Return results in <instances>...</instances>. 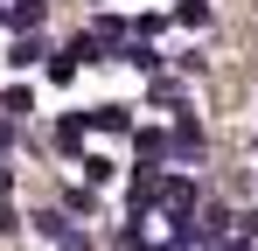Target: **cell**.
<instances>
[{
  "label": "cell",
  "instance_id": "obj_1",
  "mask_svg": "<svg viewBox=\"0 0 258 251\" xmlns=\"http://www.w3.org/2000/svg\"><path fill=\"white\" fill-rule=\"evenodd\" d=\"M161 189H168V181H161V167H140V174H133V189H126V203H133V216H147V209L161 203Z\"/></svg>",
  "mask_w": 258,
  "mask_h": 251
},
{
  "label": "cell",
  "instance_id": "obj_2",
  "mask_svg": "<svg viewBox=\"0 0 258 251\" xmlns=\"http://www.w3.org/2000/svg\"><path fill=\"white\" fill-rule=\"evenodd\" d=\"M42 7H49V0H14V7H7V21H14V28H35V21H42Z\"/></svg>",
  "mask_w": 258,
  "mask_h": 251
},
{
  "label": "cell",
  "instance_id": "obj_3",
  "mask_svg": "<svg viewBox=\"0 0 258 251\" xmlns=\"http://www.w3.org/2000/svg\"><path fill=\"white\" fill-rule=\"evenodd\" d=\"M0 112H35V98H28V84H7V91H0Z\"/></svg>",
  "mask_w": 258,
  "mask_h": 251
},
{
  "label": "cell",
  "instance_id": "obj_4",
  "mask_svg": "<svg viewBox=\"0 0 258 251\" xmlns=\"http://www.w3.org/2000/svg\"><path fill=\"white\" fill-rule=\"evenodd\" d=\"M35 56H42V42H35V35H21V42H14V49H7V63H14V70H28Z\"/></svg>",
  "mask_w": 258,
  "mask_h": 251
},
{
  "label": "cell",
  "instance_id": "obj_5",
  "mask_svg": "<svg viewBox=\"0 0 258 251\" xmlns=\"http://www.w3.org/2000/svg\"><path fill=\"white\" fill-rule=\"evenodd\" d=\"M161 154H174L168 133H140V161H161Z\"/></svg>",
  "mask_w": 258,
  "mask_h": 251
},
{
  "label": "cell",
  "instance_id": "obj_6",
  "mask_svg": "<svg viewBox=\"0 0 258 251\" xmlns=\"http://www.w3.org/2000/svg\"><path fill=\"white\" fill-rule=\"evenodd\" d=\"M56 147L77 154V147H84V119H63V126H56Z\"/></svg>",
  "mask_w": 258,
  "mask_h": 251
},
{
  "label": "cell",
  "instance_id": "obj_7",
  "mask_svg": "<svg viewBox=\"0 0 258 251\" xmlns=\"http://www.w3.org/2000/svg\"><path fill=\"white\" fill-rule=\"evenodd\" d=\"M91 126H98V133H119V126H126V105H98Z\"/></svg>",
  "mask_w": 258,
  "mask_h": 251
},
{
  "label": "cell",
  "instance_id": "obj_8",
  "mask_svg": "<svg viewBox=\"0 0 258 251\" xmlns=\"http://www.w3.org/2000/svg\"><path fill=\"white\" fill-rule=\"evenodd\" d=\"M174 21H181V28H203V21H210V7H203V0H181V7H174Z\"/></svg>",
  "mask_w": 258,
  "mask_h": 251
},
{
  "label": "cell",
  "instance_id": "obj_9",
  "mask_svg": "<svg viewBox=\"0 0 258 251\" xmlns=\"http://www.w3.org/2000/svg\"><path fill=\"white\" fill-rule=\"evenodd\" d=\"M126 63H133V70H154V63H161V56H154V49H147V42L133 35V42H126Z\"/></svg>",
  "mask_w": 258,
  "mask_h": 251
},
{
  "label": "cell",
  "instance_id": "obj_10",
  "mask_svg": "<svg viewBox=\"0 0 258 251\" xmlns=\"http://www.w3.org/2000/svg\"><path fill=\"white\" fill-rule=\"evenodd\" d=\"M49 77H56V84H70V77H77V49H63V56L49 63Z\"/></svg>",
  "mask_w": 258,
  "mask_h": 251
},
{
  "label": "cell",
  "instance_id": "obj_11",
  "mask_svg": "<svg viewBox=\"0 0 258 251\" xmlns=\"http://www.w3.org/2000/svg\"><path fill=\"white\" fill-rule=\"evenodd\" d=\"M7 189H14V167H7V161H0V203H7Z\"/></svg>",
  "mask_w": 258,
  "mask_h": 251
},
{
  "label": "cell",
  "instance_id": "obj_12",
  "mask_svg": "<svg viewBox=\"0 0 258 251\" xmlns=\"http://www.w3.org/2000/svg\"><path fill=\"white\" fill-rule=\"evenodd\" d=\"M63 251H91V237H77V230H70V237H63Z\"/></svg>",
  "mask_w": 258,
  "mask_h": 251
}]
</instances>
